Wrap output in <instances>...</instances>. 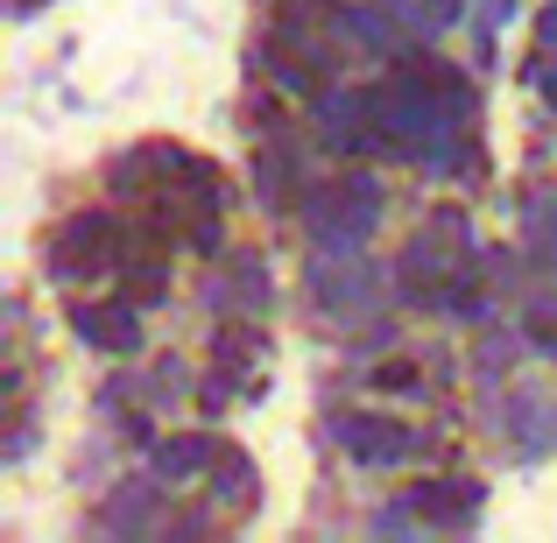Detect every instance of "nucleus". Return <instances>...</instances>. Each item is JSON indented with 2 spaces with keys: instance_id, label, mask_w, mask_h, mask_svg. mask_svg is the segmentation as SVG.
Returning <instances> with one entry per match:
<instances>
[{
  "instance_id": "obj_6",
  "label": "nucleus",
  "mask_w": 557,
  "mask_h": 543,
  "mask_svg": "<svg viewBox=\"0 0 557 543\" xmlns=\"http://www.w3.org/2000/svg\"><path fill=\"white\" fill-rule=\"evenodd\" d=\"M381 297V275L360 247H318L311 255V304L325 318H368Z\"/></svg>"
},
{
  "instance_id": "obj_21",
  "label": "nucleus",
  "mask_w": 557,
  "mask_h": 543,
  "mask_svg": "<svg viewBox=\"0 0 557 543\" xmlns=\"http://www.w3.org/2000/svg\"><path fill=\"white\" fill-rule=\"evenodd\" d=\"M368 381H374V388H381V395H417V388H423V374H417V360H381V367H374V374H368Z\"/></svg>"
},
{
  "instance_id": "obj_7",
  "label": "nucleus",
  "mask_w": 557,
  "mask_h": 543,
  "mask_svg": "<svg viewBox=\"0 0 557 543\" xmlns=\"http://www.w3.org/2000/svg\"><path fill=\"white\" fill-rule=\"evenodd\" d=\"M332 445L360 466H409V459L431 452V431L395 423V417H368V409H339V417H332Z\"/></svg>"
},
{
  "instance_id": "obj_13",
  "label": "nucleus",
  "mask_w": 557,
  "mask_h": 543,
  "mask_svg": "<svg viewBox=\"0 0 557 543\" xmlns=\"http://www.w3.org/2000/svg\"><path fill=\"white\" fill-rule=\"evenodd\" d=\"M255 190H261V205L269 212H304V198H311V177H304V163H297V141H289V127L283 135H261V149H255Z\"/></svg>"
},
{
  "instance_id": "obj_9",
  "label": "nucleus",
  "mask_w": 557,
  "mask_h": 543,
  "mask_svg": "<svg viewBox=\"0 0 557 543\" xmlns=\"http://www.w3.org/2000/svg\"><path fill=\"white\" fill-rule=\"evenodd\" d=\"M269 304H275V297H269V261H261V255H247V247H240V255H226V261L212 255L205 311H219V318H261Z\"/></svg>"
},
{
  "instance_id": "obj_25",
  "label": "nucleus",
  "mask_w": 557,
  "mask_h": 543,
  "mask_svg": "<svg viewBox=\"0 0 557 543\" xmlns=\"http://www.w3.org/2000/svg\"><path fill=\"white\" fill-rule=\"evenodd\" d=\"M536 85H544V99H550V113H557V71H544Z\"/></svg>"
},
{
  "instance_id": "obj_23",
  "label": "nucleus",
  "mask_w": 557,
  "mask_h": 543,
  "mask_svg": "<svg viewBox=\"0 0 557 543\" xmlns=\"http://www.w3.org/2000/svg\"><path fill=\"white\" fill-rule=\"evenodd\" d=\"M516 14V0H480V28H502Z\"/></svg>"
},
{
  "instance_id": "obj_8",
  "label": "nucleus",
  "mask_w": 557,
  "mask_h": 543,
  "mask_svg": "<svg viewBox=\"0 0 557 543\" xmlns=\"http://www.w3.org/2000/svg\"><path fill=\"white\" fill-rule=\"evenodd\" d=\"M311 127L332 156H368L381 149V127H374V92L368 85H318L311 92Z\"/></svg>"
},
{
  "instance_id": "obj_2",
  "label": "nucleus",
  "mask_w": 557,
  "mask_h": 543,
  "mask_svg": "<svg viewBox=\"0 0 557 543\" xmlns=\"http://www.w3.org/2000/svg\"><path fill=\"white\" fill-rule=\"evenodd\" d=\"M480 283V255H473V226H466L459 205H437L423 219V233L395 255V297L417 304V311H437L451 289Z\"/></svg>"
},
{
  "instance_id": "obj_16",
  "label": "nucleus",
  "mask_w": 557,
  "mask_h": 543,
  "mask_svg": "<svg viewBox=\"0 0 557 543\" xmlns=\"http://www.w3.org/2000/svg\"><path fill=\"white\" fill-rule=\"evenodd\" d=\"M212 459H219V437H205V431H184V437H163V445L149 452V473L163 480V488H184V480L212 473Z\"/></svg>"
},
{
  "instance_id": "obj_18",
  "label": "nucleus",
  "mask_w": 557,
  "mask_h": 543,
  "mask_svg": "<svg viewBox=\"0 0 557 543\" xmlns=\"http://www.w3.org/2000/svg\"><path fill=\"white\" fill-rule=\"evenodd\" d=\"M522 255H530L536 269H557V205L550 198L522 205Z\"/></svg>"
},
{
  "instance_id": "obj_20",
  "label": "nucleus",
  "mask_w": 557,
  "mask_h": 543,
  "mask_svg": "<svg viewBox=\"0 0 557 543\" xmlns=\"http://www.w3.org/2000/svg\"><path fill=\"white\" fill-rule=\"evenodd\" d=\"M502 417L516 423V445H522V452H536V445H544V431H536V417H544V409H536V395H522V388H516Z\"/></svg>"
},
{
  "instance_id": "obj_12",
  "label": "nucleus",
  "mask_w": 557,
  "mask_h": 543,
  "mask_svg": "<svg viewBox=\"0 0 557 543\" xmlns=\"http://www.w3.org/2000/svg\"><path fill=\"white\" fill-rule=\"evenodd\" d=\"M190 163H198V156L177 149V141H135L127 156H113V163H107V184L121 190V198H149V190L177 184Z\"/></svg>"
},
{
  "instance_id": "obj_17",
  "label": "nucleus",
  "mask_w": 557,
  "mask_h": 543,
  "mask_svg": "<svg viewBox=\"0 0 557 543\" xmlns=\"http://www.w3.org/2000/svg\"><path fill=\"white\" fill-rule=\"evenodd\" d=\"M332 22H339L346 50H360V57H388V50H395L388 8H332Z\"/></svg>"
},
{
  "instance_id": "obj_15",
  "label": "nucleus",
  "mask_w": 557,
  "mask_h": 543,
  "mask_svg": "<svg viewBox=\"0 0 557 543\" xmlns=\"http://www.w3.org/2000/svg\"><path fill=\"white\" fill-rule=\"evenodd\" d=\"M113 297L127 304H163L170 297V247H135V255H121V269H113Z\"/></svg>"
},
{
  "instance_id": "obj_22",
  "label": "nucleus",
  "mask_w": 557,
  "mask_h": 543,
  "mask_svg": "<svg viewBox=\"0 0 557 543\" xmlns=\"http://www.w3.org/2000/svg\"><path fill=\"white\" fill-rule=\"evenodd\" d=\"M502 360H516V340L487 332V346H480V374H502Z\"/></svg>"
},
{
  "instance_id": "obj_4",
  "label": "nucleus",
  "mask_w": 557,
  "mask_h": 543,
  "mask_svg": "<svg viewBox=\"0 0 557 543\" xmlns=\"http://www.w3.org/2000/svg\"><path fill=\"white\" fill-rule=\"evenodd\" d=\"M121 247H127V212H99V205H85V212H71L64 226L50 233L42 275H50L57 289H78V283H92V275L121 269Z\"/></svg>"
},
{
  "instance_id": "obj_5",
  "label": "nucleus",
  "mask_w": 557,
  "mask_h": 543,
  "mask_svg": "<svg viewBox=\"0 0 557 543\" xmlns=\"http://www.w3.org/2000/svg\"><path fill=\"white\" fill-rule=\"evenodd\" d=\"M381 212H388V198H381V177L368 170H346V177L332 184H311V198H304V233H311L318 247H368Z\"/></svg>"
},
{
  "instance_id": "obj_24",
  "label": "nucleus",
  "mask_w": 557,
  "mask_h": 543,
  "mask_svg": "<svg viewBox=\"0 0 557 543\" xmlns=\"http://www.w3.org/2000/svg\"><path fill=\"white\" fill-rule=\"evenodd\" d=\"M536 42H544V50H557V0H550L544 14H536Z\"/></svg>"
},
{
  "instance_id": "obj_10",
  "label": "nucleus",
  "mask_w": 557,
  "mask_h": 543,
  "mask_svg": "<svg viewBox=\"0 0 557 543\" xmlns=\"http://www.w3.org/2000/svg\"><path fill=\"white\" fill-rule=\"evenodd\" d=\"M170 516L177 508L163 502V480H113V494L99 502V530H113V536H156V530H170Z\"/></svg>"
},
{
  "instance_id": "obj_19",
  "label": "nucleus",
  "mask_w": 557,
  "mask_h": 543,
  "mask_svg": "<svg viewBox=\"0 0 557 543\" xmlns=\"http://www.w3.org/2000/svg\"><path fill=\"white\" fill-rule=\"evenodd\" d=\"M184 395H190V374H184V360H156L149 367V403H184Z\"/></svg>"
},
{
  "instance_id": "obj_14",
  "label": "nucleus",
  "mask_w": 557,
  "mask_h": 543,
  "mask_svg": "<svg viewBox=\"0 0 557 543\" xmlns=\"http://www.w3.org/2000/svg\"><path fill=\"white\" fill-rule=\"evenodd\" d=\"M205 494L226 508V522H247V516L261 508V473H255V459H247L240 445H219L212 473H205Z\"/></svg>"
},
{
  "instance_id": "obj_11",
  "label": "nucleus",
  "mask_w": 557,
  "mask_h": 543,
  "mask_svg": "<svg viewBox=\"0 0 557 543\" xmlns=\"http://www.w3.org/2000/svg\"><path fill=\"white\" fill-rule=\"evenodd\" d=\"M71 332H78L92 354H107V360H127V354H141V304H127V297H113V304H71Z\"/></svg>"
},
{
  "instance_id": "obj_1",
  "label": "nucleus",
  "mask_w": 557,
  "mask_h": 543,
  "mask_svg": "<svg viewBox=\"0 0 557 543\" xmlns=\"http://www.w3.org/2000/svg\"><path fill=\"white\" fill-rule=\"evenodd\" d=\"M339 57H346V36L332 22L325 0H275L269 8V28H261V64L283 92H318V85L339 78Z\"/></svg>"
},
{
  "instance_id": "obj_3",
  "label": "nucleus",
  "mask_w": 557,
  "mask_h": 543,
  "mask_svg": "<svg viewBox=\"0 0 557 543\" xmlns=\"http://www.w3.org/2000/svg\"><path fill=\"white\" fill-rule=\"evenodd\" d=\"M487 508V488L480 480H409L388 508L374 516V536H459L480 522Z\"/></svg>"
}]
</instances>
